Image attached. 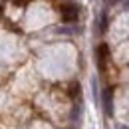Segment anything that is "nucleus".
<instances>
[{"instance_id": "1", "label": "nucleus", "mask_w": 129, "mask_h": 129, "mask_svg": "<svg viewBox=\"0 0 129 129\" xmlns=\"http://www.w3.org/2000/svg\"><path fill=\"white\" fill-rule=\"evenodd\" d=\"M80 16V6L78 4H62V18L64 22H76Z\"/></svg>"}, {"instance_id": "5", "label": "nucleus", "mask_w": 129, "mask_h": 129, "mask_svg": "<svg viewBox=\"0 0 129 129\" xmlns=\"http://www.w3.org/2000/svg\"><path fill=\"white\" fill-rule=\"evenodd\" d=\"M123 8H127V10H129V2H123Z\"/></svg>"}, {"instance_id": "4", "label": "nucleus", "mask_w": 129, "mask_h": 129, "mask_svg": "<svg viewBox=\"0 0 129 129\" xmlns=\"http://www.w3.org/2000/svg\"><path fill=\"white\" fill-rule=\"evenodd\" d=\"M117 129H129L127 125H117Z\"/></svg>"}, {"instance_id": "6", "label": "nucleus", "mask_w": 129, "mask_h": 129, "mask_svg": "<svg viewBox=\"0 0 129 129\" xmlns=\"http://www.w3.org/2000/svg\"><path fill=\"white\" fill-rule=\"evenodd\" d=\"M0 16H2V6H0Z\"/></svg>"}, {"instance_id": "3", "label": "nucleus", "mask_w": 129, "mask_h": 129, "mask_svg": "<svg viewBox=\"0 0 129 129\" xmlns=\"http://www.w3.org/2000/svg\"><path fill=\"white\" fill-rule=\"evenodd\" d=\"M107 58H109V48H107V44H99V46H97V66H99L101 72L105 70Z\"/></svg>"}, {"instance_id": "2", "label": "nucleus", "mask_w": 129, "mask_h": 129, "mask_svg": "<svg viewBox=\"0 0 129 129\" xmlns=\"http://www.w3.org/2000/svg\"><path fill=\"white\" fill-rule=\"evenodd\" d=\"M101 103H103L105 115H113V87H105V89H103Z\"/></svg>"}]
</instances>
